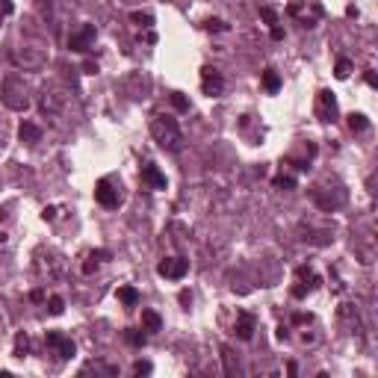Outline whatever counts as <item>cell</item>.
I'll use <instances>...</instances> for the list:
<instances>
[{"mask_svg":"<svg viewBox=\"0 0 378 378\" xmlns=\"http://www.w3.org/2000/svg\"><path fill=\"white\" fill-rule=\"evenodd\" d=\"M44 343H47V349H53L62 360H68V357L77 355V346H74L71 337H65L62 331H47V334H44Z\"/></svg>","mask_w":378,"mask_h":378,"instance_id":"obj_2","label":"cell"},{"mask_svg":"<svg viewBox=\"0 0 378 378\" xmlns=\"http://www.w3.org/2000/svg\"><path fill=\"white\" fill-rule=\"evenodd\" d=\"M151 133H154V139H157V145L163 151L178 154V151L183 148V133L178 127V118H172V115H163V112L154 115V121H151Z\"/></svg>","mask_w":378,"mask_h":378,"instance_id":"obj_1","label":"cell"},{"mask_svg":"<svg viewBox=\"0 0 378 378\" xmlns=\"http://www.w3.org/2000/svg\"><path fill=\"white\" fill-rule=\"evenodd\" d=\"M83 71H86V74H95V71H98V62L86 59V62H83Z\"/></svg>","mask_w":378,"mask_h":378,"instance_id":"obj_27","label":"cell"},{"mask_svg":"<svg viewBox=\"0 0 378 378\" xmlns=\"http://www.w3.org/2000/svg\"><path fill=\"white\" fill-rule=\"evenodd\" d=\"M47 311H50L53 316H59V313L65 311V301H62L59 295H50V298H47Z\"/></svg>","mask_w":378,"mask_h":378,"instance_id":"obj_19","label":"cell"},{"mask_svg":"<svg viewBox=\"0 0 378 378\" xmlns=\"http://www.w3.org/2000/svg\"><path fill=\"white\" fill-rule=\"evenodd\" d=\"M92 42H95V27H83V33H77V36H71L68 47H71V50H77V53H86Z\"/></svg>","mask_w":378,"mask_h":378,"instance_id":"obj_9","label":"cell"},{"mask_svg":"<svg viewBox=\"0 0 378 378\" xmlns=\"http://www.w3.org/2000/svg\"><path fill=\"white\" fill-rule=\"evenodd\" d=\"M178 298H180V305H189V301H192V295H189V292H186V289H183V292H180V295H178Z\"/></svg>","mask_w":378,"mask_h":378,"instance_id":"obj_31","label":"cell"},{"mask_svg":"<svg viewBox=\"0 0 378 378\" xmlns=\"http://www.w3.org/2000/svg\"><path fill=\"white\" fill-rule=\"evenodd\" d=\"M349 127H352V133H363V130L369 127V118H366L363 112H352V115H349Z\"/></svg>","mask_w":378,"mask_h":378,"instance_id":"obj_15","label":"cell"},{"mask_svg":"<svg viewBox=\"0 0 378 378\" xmlns=\"http://www.w3.org/2000/svg\"><path fill=\"white\" fill-rule=\"evenodd\" d=\"M349 74H352V62H349V59H337V68H334V77H337V80H346Z\"/></svg>","mask_w":378,"mask_h":378,"instance_id":"obj_17","label":"cell"},{"mask_svg":"<svg viewBox=\"0 0 378 378\" xmlns=\"http://www.w3.org/2000/svg\"><path fill=\"white\" fill-rule=\"evenodd\" d=\"M186 272H189V260H183V257H166L157 266V275L166 281H180Z\"/></svg>","mask_w":378,"mask_h":378,"instance_id":"obj_3","label":"cell"},{"mask_svg":"<svg viewBox=\"0 0 378 378\" xmlns=\"http://www.w3.org/2000/svg\"><path fill=\"white\" fill-rule=\"evenodd\" d=\"M53 216H56V207H44L42 219H44V222H53Z\"/></svg>","mask_w":378,"mask_h":378,"instance_id":"obj_28","label":"cell"},{"mask_svg":"<svg viewBox=\"0 0 378 378\" xmlns=\"http://www.w3.org/2000/svg\"><path fill=\"white\" fill-rule=\"evenodd\" d=\"M142 183L151 189H166V175L154 163H148V166H142Z\"/></svg>","mask_w":378,"mask_h":378,"instance_id":"obj_6","label":"cell"},{"mask_svg":"<svg viewBox=\"0 0 378 378\" xmlns=\"http://www.w3.org/2000/svg\"><path fill=\"white\" fill-rule=\"evenodd\" d=\"M118 301L124 308H136L139 305V289L136 287H118Z\"/></svg>","mask_w":378,"mask_h":378,"instance_id":"obj_11","label":"cell"},{"mask_svg":"<svg viewBox=\"0 0 378 378\" xmlns=\"http://www.w3.org/2000/svg\"><path fill=\"white\" fill-rule=\"evenodd\" d=\"M130 21H133L136 27H151V24H154V15H148V12H133Z\"/></svg>","mask_w":378,"mask_h":378,"instance_id":"obj_18","label":"cell"},{"mask_svg":"<svg viewBox=\"0 0 378 378\" xmlns=\"http://www.w3.org/2000/svg\"><path fill=\"white\" fill-rule=\"evenodd\" d=\"M151 369H154V366H151L148 360H136V363H133V372H136V375H148Z\"/></svg>","mask_w":378,"mask_h":378,"instance_id":"obj_25","label":"cell"},{"mask_svg":"<svg viewBox=\"0 0 378 378\" xmlns=\"http://www.w3.org/2000/svg\"><path fill=\"white\" fill-rule=\"evenodd\" d=\"M172 107H175L178 112H189V101H186L180 92H172Z\"/></svg>","mask_w":378,"mask_h":378,"instance_id":"obj_20","label":"cell"},{"mask_svg":"<svg viewBox=\"0 0 378 378\" xmlns=\"http://www.w3.org/2000/svg\"><path fill=\"white\" fill-rule=\"evenodd\" d=\"M263 89H266V92H278V89H281V77H278L275 68H266V71H263Z\"/></svg>","mask_w":378,"mask_h":378,"instance_id":"obj_14","label":"cell"},{"mask_svg":"<svg viewBox=\"0 0 378 378\" xmlns=\"http://www.w3.org/2000/svg\"><path fill=\"white\" fill-rule=\"evenodd\" d=\"M201 89H204V95H210V98H216V95H222L224 92V77L216 71V68H201Z\"/></svg>","mask_w":378,"mask_h":378,"instance_id":"obj_4","label":"cell"},{"mask_svg":"<svg viewBox=\"0 0 378 378\" xmlns=\"http://www.w3.org/2000/svg\"><path fill=\"white\" fill-rule=\"evenodd\" d=\"M272 183H275L278 189H292V186H295V180H292V178H284V175H278Z\"/></svg>","mask_w":378,"mask_h":378,"instance_id":"obj_24","label":"cell"},{"mask_svg":"<svg viewBox=\"0 0 378 378\" xmlns=\"http://www.w3.org/2000/svg\"><path fill=\"white\" fill-rule=\"evenodd\" d=\"M163 328V319L157 311H142V331H160Z\"/></svg>","mask_w":378,"mask_h":378,"instance_id":"obj_10","label":"cell"},{"mask_svg":"<svg viewBox=\"0 0 378 378\" xmlns=\"http://www.w3.org/2000/svg\"><path fill=\"white\" fill-rule=\"evenodd\" d=\"M204 27H207V30H216V33H224V30H228V24H224L222 18H210Z\"/></svg>","mask_w":378,"mask_h":378,"instance_id":"obj_23","label":"cell"},{"mask_svg":"<svg viewBox=\"0 0 378 378\" xmlns=\"http://www.w3.org/2000/svg\"><path fill=\"white\" fill-rule=\"evenodd\" d=\"M30 298H33V301H44V292H42V289H33Z\"/></svg>","mask_w":378,"mask_h":378,"instance_id":"obj_30","label":"cell"},{"mask_svg":"<svg viewBox=\"0 0 378 378\" xmlns=\"http://www.w3.org/2000/svg\"><path fill=\"white\" fill-rule=\"evenodd\" d=\"M272 39H275V42H281V39H284V30H281V27H278V24H275V27H272Z\"/></svg>","mask_w":378,"mask_h":378,"instance_id":"obj_29","label":"cell"},{"mask_svg":"<svg viewBox=\"0 0 378 378\" xmlns=\"http://www.w3.org/2000/svg\"><path fill=\"white\" fill-rule=\"evenodd\" d=\"M124 337H127V343L136 346V349L145 346V334H142V331H133V328H130V331H124Z\"/></svg>","mask_w":378,"mask_h":378,"instance_id":"obj_21","label":"cell"},{"mask_svg":"<svg viewBox=\"0 0 378 378\" xmlns=\"http://www.w3.org/2000/svg\"><path fill=\"white\" fill-rule=\"evenodd\" d=\"M27 355H30V337L18 334L15 337V357H27Z\"/></svg>","mask_w":378,"mask_h":378,"instance_id":"obj_16","label":"cell"},{"mask_svg":"<svg viewBox=\"0 0 378 378\" xmlns=\"http://www.w3.org/2000/svg\"><path fill=\"white\" fill-rule=\"evenodd\" d=\"M18 136H21L24 142H39V139H42V130H39L33 121H24L21 130H18Z\"/></svg>","mask_w":378,"mask_h":378,"instance_id":"obj_13","label":"cell"},{"mask_svg":"<svg viewBox=\"0 0 378 378\" xmlns=\"http://www.w3.org/2000/svg\"><path fill=\"white\" fill-rule=\"evenodd\" d=\"M319 118L322 121H337V101L331 92H319Z\"/></svg>","mask_w":378,"mask_h":378,"instance_id":"obj_8","label":"cell"},{"mask_svg":"<svg viewBox=\"0 0 378 378\" xmlns=\"http://www.w3.org/2000/svg\"><path fill=\"white\" fill-rule=\"evenodd\" d=\"M95 201H98L101 207L115 210V207L121 204V195H118V189H112V183L104 178V180H98V183H95Z\"/></svg>","mask_w":378,"mask_h":378,"instance_id":"obj_5","label":"cell"},{"mask_svg":"<svg viewBox=\"0 0 378 378\" xmlns=\"http://www.w3.org/2000/svg\"><path fill=\"white\" fill-rule=\"evenodd\" d=\"M260 18H263L266 24H272V27L278 24V12H275L272 6H263V9H260Z\"/></svg>","mask_w":378,"mask_h":378,"instance_id":"obj_22","label":"cell"},{"mask_svg":"<svg viewBox=\"0 0 378 378\" xmlns=\"http://www.w3.org/2000/svg\"><path fill=\"white\" fill-rule=\"evenodd\" d=\"M295 278H298L301 284H308V289L319 287V278H316V272H313L311 266H298V269H295Z\"/></svg>","mask_w":378,"mask_h":378,"instance_id":"obj_12","label":"cell"},{"mask_svg":"<svg viewBox=\"0 0 378 378\" xmlns=\"http://www.w3.org/2000/svg\"><path fill=\"white\" fill-rule=\"evenodd\" d=\"M363 80H366V86H372V89L378 86V77H375V74H372V71H366V74H363Z\"/></svg>","mask_w":378,"mask_h":378,"instance_id":"obj_26","label":"cell"},{"mask_svg":"<svg viewBox=\"0 0 378 378\" xmlns=\"http://www.w3.org/2000/svg\"><path fill=\"white\" fill-rule=\"evenodd\" d=\"M254 313H248V311H240V316H237V325H234V334L240 337V340H251V334H254Z\"/></svg>","mask_w":378,"mask_h":378,"instance_id":"obj_7","label":"cell"}]
</instances>
